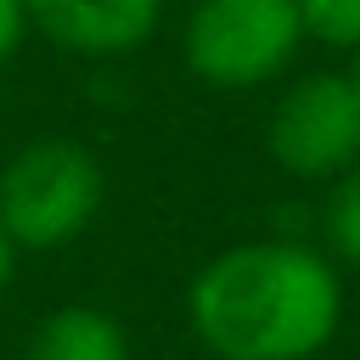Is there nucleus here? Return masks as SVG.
I'll return each instance as SVG.
<instances>
[{"label":"nucleus","instance_id":"7","mask_svg":"<svg viewBox=\"0 0 360 360\" xmlns=\"http://www.w3.org/2000/svg\"><path fill=\"white\" fill-rule=\"evenodd\" d=\"M321 248L332 264L360 270V163H349L321 202Z\"/></svg>","mask_w":360,"mask_h":360},{"label":"nucleus","instance_id":"3","mask_svg":"<svg viewBox=\"0 0 360 360\" xmlns=\"http://www.w3.org/2000/svg\"><path fill=\"white\" fill-rule=\"evenodd\" d=\"M298 51V0H191L180 17V62L214 90L281 84Z\"/></svg>","mask_w":360,"mask_h":360},{"label":"nucleus","instance_id":"1","mask_svg":"<svg viewBox=\"0 0 360 360\" xmlns=\"http://www.w3.org/2000/svg\"><path fill=\"white\" fill-rule=\"evenodd\" d=\"M186 326L214 360H315L343 326V270L298 236L231 242L191 276Z\"/></svg>","mask_w":360,"mask_h":360},{"label":"nucleus","instance_id":"2","mask_svg":"<svg viewBox=\"0 0 360 360\" xmlns=\"http://www.w3.org/2000/svg\"><path fill=\"white\" fill-rule=\"evenodd\" d=\"M107 202L101 158L73 135H34L0 163V231L17 253L79 242Z\"/></svg>","mask_w":360,"mask_h":360},{"label":"nucleus","instance_id":"9","mask_svg":"<svg viewBox=\"0 0 360 360\" xmlns=\"http://www.w3.org/2000/svg\"><path fill=\"white\" fill-rule=\"evenodd\" d=\"M28 39V11L22 0H0V68H11V56L22 51Z\"/></svg>","mask_w":360,"mask_h":360},{"label":"nucleus","instance_id":"6","mask_svg":"<svg viewBox=\"0 0 360 360\" xmlns=\"http://www.w3.org/2000/svg\"><path fill=\"white\" fill-rule=\"evenodd\" d=\"M22 360H129V332L101 304H56L28 332Z\"/></svg>","mask_w":360,"mask_h":360},{"label":"nucleus","instance_id":"11","mask_svg":"<svg viewBox=\"0 0 360 360\" xmlns=\"http://www.w3.org/2000/svg\"><path fill=\"white\" fill-rule=\"evenodd\" d=\"M349 79H354V90H360V51L349 56Z\"/></svg>","mask_w":360,"mask_h":360},{"label":"nucleus","instance_id":"8","mask_svg":"<svg viewBox=\"0 0 360 360\" xmlns=\"http://www.w3.org/2000/svg\"><path fill=\"white\" fill-rule=\"evenodd\" d=\"M298 28H304V45L354 56L360 51V0H298Z\"/></svg>","mask_w":360,"mask_h":360},{"label":"nucleus","instance_id":"5","mask_svg":"<svg viewBox=\"0 0 360 360\" xmlns=\"http://www.w3.org/2000/svg\"><path fill=\"white\" fill-rule=\"evenodd\" d=\"M22 11L28 34L90 62L141 51L163 22V0H22Z\"/></svg>","mask_w":360,"mask_h":360},{"label":"nucleus","instance_id":"4","mask_svg":"<svg viewBox=\"0 0 360 360\" xmlns=\"http://www.w3.org/2000/svg\"><path fill=\"white\" fill-rule=\"evenodd\" d=\"M264 152L281 174L309 186H332L349 163H360V90L349 68L287 79L264 118Z\"/></svg>","mask_w":360,"mask_h":360},{"label":"nucleus","instance_id":"10","mask_svg":"<svg viewBox=\"0 0 360 360\" xmlns=\"http://www.w3.org/2000/svg\"><path fill=\"white\" fill-rule=\"evenodd\" d=\"M11 264H17V248H11L6 231H0V304H6V287H11Z\"/></svg>","mask_w":360,"mask_h":360}]
</instances>
